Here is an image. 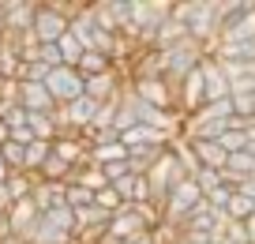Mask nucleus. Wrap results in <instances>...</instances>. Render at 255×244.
I'll return each mask as SVG.
<instances>
[{
  "mask_svg": "<svg viewBox=\"0 0 255 244\" xmlns=\"http://www.w3.org/2000/svg\"><path fill=\"white\" fill-rule=\"evenodd\" d=\"M53 45H56V53H60V64H64V68H75V64H79L83 45L72 38V34H64V38H60V41H53Z\"/></svg>",
  "mask_w": 255,
  "mask_h": 244,
  "instance_id": "18",
  "label": "nucleus"
},
{
  "mask_svg": "<svg viewBox=\"0 0 255 244\" xmlns=\"http://www.w3.org/2000/svg\"><path fill=\"white\" fill-rule=\"evenodd\" d=\"M248 177H255V158L248 154V150H240V154H229L225 158V169H222V181L229 184H240V181H248Z\"/></svg>",
  "mask_w": 255,
  "mask_h": 244,
  "instance_id": "11",
  "label": "nucleus"
},
{
  "mask_svg": "<svg viewBox=\"0 0 255 244\" xmlns=\"http://www.w3.org/2000/svg\"><path fill=\"white\" fill-rule=\"evenodd\" d=\"M94 207H98V211H105V214H117L124 203H120L117 188H113V184H105V188H98V192H94Z\"/></svg>",
  "mask_w": 255,
  "mask_h": 244,
  "instance_id": "22",
  "label": "nucleus"
},
{
  "mask_svg": "<svg viewBox=\"0 0 255 244\" xmlns=\"http://www.w3.org/2000/svg\"><path fill=\"white\" fill-rule=\"evenodd\" d=\"M158 158H161V150H154V147H135V150H128V173L143 177L146 169L158 162Z\"/></svg>",
  "mask_w": 255,
  "mask_h": 244,
  "instance_id": "15",
  "label": "nucleus"
},
{
  "mask_svg": "<svg viewBox=\"0 0 255 244\" xmlns=\"http://www.w3.org/2000/svg\"><path fill=\"white\" fill-rule=\"evenodd\" d=\"M203 56H207V49H203L199 41H191V38H180L176 45L161 49V53H158V64H161V79L169 83V90H176V83H180L191 68H199Z\"/></svg>",
  "mask_w": 255,
  "mask_h": 244,
  "instance_id": "3",
  "label": "nucleus"
},
{
  "mask_svg": "<svg viewBox=\"0 0 255 244\" xmlns=\"http://www.w3.org/2000/svg\"><path fill=\"white\" fill-rule=\"evenodd\" d=\"M72 214H75V233H87V229H105V226H109V214L98 211L94 203L83 207V211H72Z\"/></svg>",
  "mask_w": 255,
  "mask_h": 244,
  "instance_id": "14",
  "label": "nucleus"
},
{
  "mask_svg": "<svg viewBox=\"0 0 255 244\" xmlns=\"http://www.w3.org/2000/svg\"><path fill=\"white\" fill-rule=\"evenodd\" d=\"M113 68H117V64H113L109 56L94 53V49H83L79 64H75V71H79L83 79H90V75H105V71H113Z\"/></svg>",
  "mask_w": 255,
  "mask_h": 244,
  "instance_id": "13",
  "label": "nucleus"
},
{
  "mask_svg": "<svg viewBox=\"0 0 255 244\" xmlns=\"http://www.w3.org/2000/svg\"><path fill=\"white\" fill-rule=\"evenodd\" d=\"M15 102L23 105L26 113H53V98L41 83H15Z\"/></svg>",
  "mask_w": 255,
  "mask_h": 244,
  "instance_id": "9",
  "label": "nucleus"
},
{
  "mask_svg": "<svg viewBox=\"0 0 255 244\" xmlns=\"http://www.w3.org/2000/svg\"><path fill=\"white\" fill-rule=\"evenodd\" d=\"M173 19H180L184 30H188L191 41H199L210 53V45L218 41V15H214V0H184V4H173L169 11Z\"/></svg>",
  "mask_w": 255,
  "mask_h": 244,
  "instance_id": "1",
  "label": "nucleus"
},
{
  "mask_svg": "<svg viewBox=\"0 0 255 244\" xmlns=\"http://www.w3.org/2000/svg\"><path fill=\"white\" fill-rule=\"evenodd\" d=\"M30 203H34V211H38V214H49V211H56V207H68V203H64V184L38 181V184H34V192H30Z\"/></svg>",
  "mask_w": 255,
  "mask_h": 244,
  "instance_id": "10",
  "label": "nucleus"
},
{
  "mask_svg": "<svg viewBox=\"0 0 255 244\" xmlns=\"http://www.w3.org/2000/svg\"><path fill=\"white\" fill-rule=\"evenodd\" d=\"M120 143H124L128 150H135V147H154V150H165L169 143H173V135L158 132V128H150V124H135V128H128V132H120Z\"/></svg>",
  "mask_w": 255,
  "mask_h": 244,
  "instance_id": "8",
  "label": "nucleus"
},
{
  "mask_svg": "<svg viewBox=\"0 0 255 244\" xmlns=\"http://www.w3.org/2000/svg\"><path fill=\"white\" fill-rule=\"evenodd\" d=\"M26 128H30L34 139L53 143L56 135H60V124H56V109H53V113H26Z\"/></svg>",
  "mask_w": 255,
  "mask_h": 244,
  "instance_id": "12",
  "label": "nucleus"
},
{
  "mask_svg": "<svg viewBox=\"0 0 255 244\" xmlns=\"http://www.w3.org/2000/svg\"><path fill=\"white\" fill-rule=\"evenodd\" d=\"M34 184H38V177H34V173H8V181H4V188H8L11 203H19V199H30Z\"/></svg>",
  "mask_w": 255,
  "mask_h": 244,
  "instance_id": "16",
  "label": "nucleus"
},
{
  "mask_svg": "<svg viewBox=\"0 0 255 244\" xmlns=\"http://www.w3.org/2000/svg\"><path fill=\"white\" fill-rule=\"evenodd\" d=\"M8 181V166H4V162H0V184Z\"/></svg>",
  "mask_w": 255,
  "mask_h": 244,
  "instance_id": "24",
  "label": "nucleus"
},
{
  "mask_svg": "<svg viewBox=\"0 0 255 244\" xmlns=\"http://www.w3.org/2000/svg\"><path fill=\"white\" fill-rule=\"evenodd\" d=\"M34 23V0H0V34L23 38Z\"/></svg>",
  "mask_w": 255,
  "mask_h": 244,
  "instance_id": "5",
  "label": "nucleus"
},
{
  "mask_svg": "<svg viewBox=\"0 0 255 244\" xmlns=\"http://www.w3.org/2000/svg\"><path fill=\"white\" fill-rule=\"evenodd\" d=\"M45 158H49V143L34 139L30 147H23V173H38Z\"/></svg>",
  "mask_w": 255,
  "mask_h": 244,
  "instance_id": "17",
  "label": "nucleus"
},
{
  "mask_svg": "<svg viewBox=\"0 0 255 244\" xmlns=\"http://www.w3.org/2000/svg\"><path fill=\"white\" fill-rule=\"evenodd\" d=\"M218 147H222L225 154H240V150L248 147V132H244V128H229V132H222Z\"/></svg>",
  "mask_w": 255,
  "mask_h": 244,
  "instance_id": "21",
  "label": "nucleus"
},
{
  "mask_svg": "<svg viewBox=\"0 0 255 244\" xmlns=\"http://www.w3.org/2000/svg\"><path fill=\"white\" fill-rule=\"evenodd\" d=\"M255 214V207H252V199H244V196H237L233 192V199H229V207H225V218L229 222H248Z\"/></svg>",
  "mask_w": 255,
  "mask_h": 244,
  "instance_id": "20",
  "label": "nucleus"
},
{
  "mask_svg": "<svg viewBox=\"0 0 255 244\" xmlns=\"http://www.w3.org/2000/svg\"><path fill=\"white\" fill-rule=\"evenodd\" d=\"M191 184H195V188H199V196H210V192L214 188H222V173H218V169H191Z\"/></svg>",
  "mask_w": 255,
  "mask_h": 244,
  "instance_id": "19",
  "label": "nucleus"
},
{
  "mask_svg": "<svg viewBox=\"0 0 255 244\" xmlns=\"http://www.w3.org/2000/svg\"><path fill=\"white\" fill-rule=\"evenodd\" d=\"M38 60L45 64V68H60V53H56V45H38Z\"/></svg>",
  "mask_w": 255,
  "mask_h": 244,
  "instance_id": "23",
  "label": "nucleus"
},
{
  "mask_svg": "<svg viewBox=\"0 0 255 244\" xmlns=\"http://www.w3.org/2000/svg\"><path fill=\"white\" fill-rule=\"evenodd\" d=\"M124 71L120 68H113V71H105V75H90V79H83V94L90 98V102H113V98H120L124 94Z\"/></svg>",
  "mask_w": 255,
  "mask_h": 244,
  "instance_id": "6",
  "label": "nucleus"
},
{
  "mask_svg": "<svg viewBox=\"0 0 255 244\" xmlns=\"http://www.w3.org/2000/svg\"><path fill=\"white\" fill-rule=\"evenodd\" d=\"M4 139H8V128H4V124H0V147H4Z\"/></svg>",
  "mask_w": 255,
  "mask_h": 244,
  "instance_id": "25",
  "label": "nucleus"
},
{
  "mask_svg": "<svg viewBox=\"0 0 255 244\" xmlns=\"http://www.w3.org/2000/svg\"><path fill=\"white\" fill-rule=\"evenodd\" d=\"M199 68H203V105L229 98V75L222 71V64H218L214 56H203Z\"/></svg>",
  "mask_w": 255,
  "mask_h": 244,
  "instance_id": "7",
  "label": "nucleus"
},
{
  "mask_svg": "<svg viewBox=\"0 0 255 244\" xmlns=\"http://www.w3.org/2000/svg\"><path fill=\"white\" fill-rule=\"evenodd\" d=\"M41 87L49 90V98H53V105H68V102H75V98L83 94V75L75 68H49V75H45V83Z\"/></svg>",
  "mask_w": 255,
  "mask_h": 244,
  "instance_id": "4",
  "label": "nucleus"
},
{
  "mask_svg": "<svg viewBox=\"0 0 255 244\" xmlns=\"http://www.w3.org/2000/svg\"><path fill=\"white\" fill-rule=\"evenodd\" d=\"M83 4H72V0H45V4H34V23L30 34L38 45H53L68 34V19L79 11Z\"/></svg>",
  "mask_w": 255,
  "mask_h": 244,
  "instance_id": "2",
  "label": "nucleus"
}]
</instances>
